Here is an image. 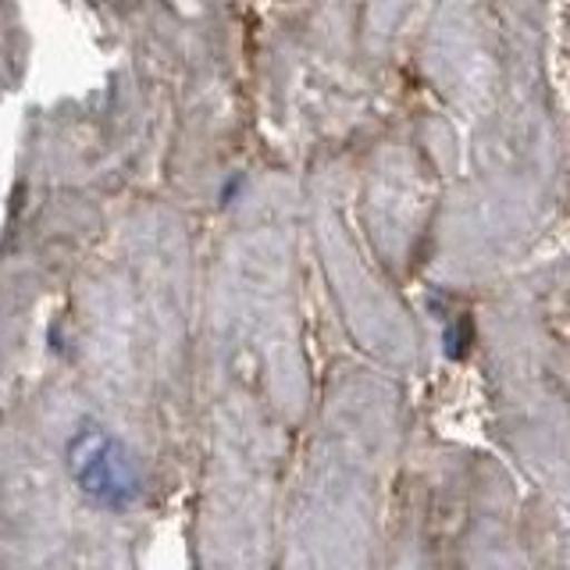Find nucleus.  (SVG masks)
<instances>
[{"instance_id": "f257e3e1", "label": "nucleus", "mask_w": 570, "mask_h": 570, "mask_svg": "<svg viewBox=\"0 0 570 570\" xmlns=\"http://www.w3.org/2000/svg\"><path fill=\"white\" fill-rule=\"evenodd\" d=\"M71 474H76L79 489L97 499L104 507H125L132 503L139 485L132 474V463L118 450V442L111 435L97 432V428H82L71 442Z\"/></svg>"}]
</instances>
